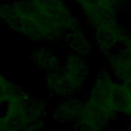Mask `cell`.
Masks as SVG:
<instances>
[{
    "label": "cell",
    "mask_w": 131,
    "mask_h": 131,
    "mask_svg": "<svg viewBox=\"0 0 131 131\" xmlns=\"http://www.w3.org/2000/svg\"><path fill=\"white\" fill-rule=\"evenodd\" d=\"M120 82L107 70H100L83 97L82 108L74 122V131H106L120 116L118 105Z\"/></svg>",
    "instance_id": "obj_2"
},
{
    "label": "cell",
    "mask_w": 131,
    "mask_h": 131,
    "mask_svg": "<svg viewBox=\"0 0 131 131\" xmlns=\"http://www.w3.org/2000/svg\"><path fill=\"white\" fill-rule=\"evenodd\" d=\"M0 18L36 42L68 40L83 30L64 0H14L0 5Z\"/></svg>",
    "instance_id": "obj_1"
},
{
    "label": "cell",
    "mask_w": 131,
    "mask_h": 131,
    "mask_svg": "<svg viewBox=\"0 0 131 131\" xmlns=\"http://www.w3.org/2000/svg\"><path fill=\"white\" fill-rule=\"evenodd\" d=\"M88 64L77 53L72 52L54 72L48 73L47 85L51 92L63 98L75 97L85 87L88 78Z\"/></svg>",
    "instance_id": "obj_3"
},
{
    "label": "cell",
    "mask_w": 131,
    "mask_h": 131,
    "mask_svg": "<svg viewBox=\"0 0 131 131\" xmlns=\"http://www.w3.org/2000/svg\"><path fill=\"white\" fill-rule=\"evenodd\" d=\"M53 111V117L60 122H75L83 105V98L75 96L63 98Z\"/></svg>",
    "instance_id": "obj_4"
},
{
    "label": "cell",
    "mask_w": 131,
    "mask_h": 131,
    "mask_svg": "<svg viewBox=\"0 0 131 131\" xmlns=\"http://www.w3.org/2000/svg\"><path fill=\"white\" fill-rule=\"evenodd\" d=\"M118 105L120 115L126 119L131 118V86L125 83H120L118 94Z\"/></svg>",
    "instance_id": "obj_5"
},
{
    "label": "cell",
    "mask_w": 131,
    "mask_h": 131,
    "mask_svg": "<svg viewBox=\"0 0 131 131\" xmlns=\"http://www.w3.org/2000/svg\"><path fill=\"white\" fill-rule=\"evenodd\" d=\"M125 131H131V118L126 119V123H125Z\"/></svg>",
    "instance_id": "obj_6"
}]
</instances>
